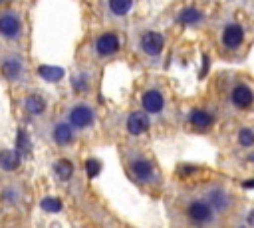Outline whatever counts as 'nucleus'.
<instances>
[{
  "mask_svg": "<svg viewBox=\"0 0 254 228\" xmlns=\"http://www.w3.org/2000/svg\"><path fill=\"white\" fill-rule=\"evenodd\" d=\"M187 216L194 224H210L214 220V210L206 200H192L187 206Z\"/></svg>",
  "mask_w": 254,
  "mask_h": 228,
  "instance_id": "f257e3e1",
  "label": "nucleus"
},
{
  "mask_svg": "<svg viewBox=\"0 0 254 228\" xmlns=\"http://www.w3.org/2000/svg\"><path fill=\"white\" fill-rule=\"evenodd\" d=\"M163 46H165V38H163V34H159V32L149 30V32H143L141 38H139V48H141V52H143L145 56H149V57L159 56V54L163 52Z\"/></svg>",
  "mask_w": 254,
  "mask_h": 228,
  "instance_id": "f03ea898",
  "label": "nucleus"
},
{
  "mask_svg": "<svg viewBox=\"0 0 254 228\" xmlns=\"http://www.w3.org/2000/svg\"><path fill=\"white\" fill-rule=\"evenodd\" d=\"M204 200L210 204L214 212H226L230 208V194L222 186H208L204 190Z\"/></svg>",
  "mask_w": 254,
  "mask_h": 228,
  "instance_id": "7ed1b4c3",
  "label": "nucleus"
},
{
  "mask_svg": "<svg viewBox=\"0 0 254 228\" xmlns=\"http://www.w3.org/2000/svg\"><path fill=\"white\" fill-rule=\"evenodd\" d=\"M220 40H222V46L226 50H238L242 46V42H244V30H242V26L236 24V22H228L222 28Z\"/></svg>",
  "mask_w": 254,
  "mask_h": 228,
  "instance_id": "20e7f679",
  "label": "nucleus"
},
{
  "mask_svg": "<svg viewBox=\"0 0 254 228\" xmlns=\"http://www.w3.org/2000/svg\"><path fill=\"white\" fill-rule=\"evenodd\" d=\"M129 169L139 182H153L155 180V169L145 157H133L129 161Z\"/></svg>",
  "mask_w": 254,
  "mask_h": 228,
  "instance_id": "39448f33",
  "label": "nucleus"
},
{
  "mask_svg": "<svg viewBox=\"0 0 254 228\" xmlns=\"http://www.w3.org/2000/svg\"><path fill=\"white\" fill-rule=\"evenodd\" d=\"M141 107L143 111L151 113V115H157L165 109V97L161 91L157 89H147L143 95H141Z\"/></svg>",
  "mask_w": 254,
  "mask_h": 228,
  "instance_id": "423d86ee",
  "label": "nucleus"
},
{
  "mask_svg": "<svg viewBox=\"0 0 254 228\" xmlns=\"http://www.w3.org/2000/svg\"><path fill=\"white\" fill-rule=\"evenodd\" d=\"M67 117H69L71 127H75V129H85L95 119L91 107H87V105H75V107H71V111H69Z\"/></svg>",
  "mask_w": 254,
  "mask_h": 228,
  "instance_id": "0eeeda50",
  "label": "nucleus"
},
{
  "mask_svg": "<svg viewBox=\"0 0 254 228\" xmlns=\"http://www.w3.org/2000/svg\"><path fill=\"white\" fill-rule=\"evenodd\" d=\"M230 101H232L234 107H238V109H246V107L252 105V101H254V93H252V89H250L248 85H244V83H236V85L232 87V91H230Z\"/></svg>",
  "mask_w": 254,
  "mask_h": 228,
  "instance_id": "6e6552de",
  "label": "nucleus"
},
{
  "mask_svg": "<svg viewBox=\"0 0 254 228\" xmlns=\"http://www.w3.org/2000/svg\"><path fill=\"white\" fill-rule=\"evenodd\" d=\"M117 50H119V38H117V34H103L95 42V52H97L99 57L113 56Z\"/></svg>",
  "mask_w": 254,
  "mask_h": 228,
  "instance_id": "1a4fd4ad",
  "label": "nucleus"
},
{
  "mask_svg": "<svg viewBox=\"0 0 254 228\" xmlns=\"http://www.w3.org/2000/svg\"><path fill=\"white\" fill-rule=\"evenodd\" d=\"M149 127H151V121H149V113L147 111H135V113H131L127 117V131L131 135H141Z\"/></svg>",
  "mask_w": 254,
  "mask_h": 228,
  "instance_id": "9d476101",
  "label": "nucleus"
},
{
  "mask_svg": "<svg viewBox=\"0 0 254 228\" xmlns=\"http://www.w3.org/2000/svg\"><path fill=\"white\" fill-rule=\"evenodd\" d=\"M0 34L4 36V38H8V40H14V38H18V34H20V20H18V16L16 14H2L0 16Z\"/></svg>",
  "mask_w": 254,
  "mask_h": 228,
  "instance_id": "9b49d317",
  "label": "nucleus"
},
{
  "mask_svg": "<svg viewBox=\"0 0 254 228\" xmlns=\"http://www.w3.org/2000/svg\"><path fill=\"white\" fill-rule=\"evenodd\" d=\"M212 121H214L212 113H208V111H204V109H192V111L189 113V123L194 125L196 129H206V127L212 125Z\"/></svg>",
  "mask_w": 254,
  "mask_h": 228,
  "instance_id": "f8f14e48",
  "label": "nucleus"
},
{
  "mask_svg": "<svg viewBox=\"0 0 254 228\" xmlns=\"http://www.w3.org/2000/svg\"><path fill=\"white\" fill-rule=\"evenodd\" d=\"M22 69H24V65H22V61H20L18 57H8V59L2 61V73H4V77L10 79V81L18 79V77L22 75Z\"/></svg>",
  "mask_w": 254,
  "mask_h": 228,
  "instance_id": "ddd939ff",
  "label": "nucleus"
},
{
  "mask_svg": "<svg viewBox=\"0 0 254 228\" xmlns=\"http://www.w3.org/2000/svg\"><path fill=\"white\" fill-rule=\"evenodd\" d=\"M52 137L58 145H69L73 141V129L67 123H58L52 131Z\"/></svg>",
  "mask_w": 254,
  "mask_h": 228,
  "instance_id": "4468645a",
  "label": "nucleus"
},
{
  "mask_svg": "<svg viewBox=\"0 0 254 228\" xmlns=\"http://www.w3.org/2000/svg\"><path fill=\"white\" fill-rule=\"evenodd\" d=\"M200 20H202V12H200L198 8H194V6L185 8V10L177 16V22H179L181 26H194V24H198Z\"/></svg>",
  "mask_w": 254,
  "mask_h": 228,
  "instance_id": "2eb2a0df",
  "label": "nucleus"
},
{
  "mask_svg": "<svg viewBox=\"0 0 254 228\" xmlns=\"http://www.w3.org/2000/svg\"><path fill=\"white\" fill-rule=\"evenodd\" d=\"M20 159H22V155L18 151H4V153H0V167L6 171H14L20 165Z\"/></svg>",
  "mask_w": 254,
  "mask_h": 228,
  "instance_id": "dca6fc26",
  "label": "nucleus"
},
{
  "mask_svg": "<svg viewBox=\"0 0 254 228\" xmlns=\"http://www.w3.org/2000/svg\"><path fill=\"white\" fill-rule=\"evenodd\" d=\"M54 172L60 180H69L71 174H73V165L67 161V159H60L56 165H54Z\"/></svg>",
  "mask_w": 254,
  "mask_h": 228,
  "instance_id": "f3484780",
  "label": "nucleus"
},
{
  "mask_svg": "<svg viewBox=\"0 0 254 228\" xmlns=\"http://www.w3.org/2000/svg\"><path fill=\"white\" fill-rule=\"evenodd\" d=\"M38 73L46 81H60L64 77V69L62 67H56V65H40L38 67Z\"/></svg>",
  "mask_w": 254,
  "mask_h": 228,
  "instance_id": "a211bd4d",
  "label": "nucleus"
},
{
  "mask_svg": "<svg viewBox=\"0 0 254 228\" xmlns=\"http://www.w3.org/2000/svg\"><path fill=\"white\" fill-rule=\"evenodd\" d=\"M24 105H26V111L32 113V115H40V113H44V109H46V101H44L40 95H30V97L24 101Z\"/></svg>",
  "mask_w": 254,
  "mask_h": 228,
  "instance_id": "6ab92c4d",
  "label": "nucleus"
},
{
  "mask_svg": "<svg viewBox=\"0 0 254 228\" xmlns=\"http://www.w3.org/2000/svg\"><path fill=\"white\" fill-rule=\"evenodd\" d=\"M133 6V0H109V10L115 16H125Z\"/></svg>",
  "mask_w": 254,
  "mask_h": 228,
  "instance_id": "aec40b11",
  "label": "nucleus"
},
{
  "mask_svg": "<svg viewBox=\"0 0 254 228\" xmlns=\"http://www.w3.org/2000/svg\"><path fill=\"white\" fill-rule=\"evenodd\" d=\"M42 208H44L46 212H60L62 202H60L58 198H54V196H46V198L42 200Z\"/></svg>",
  "mask_w": 254,
  "mask_h": 228,
  "instance_id": "412c9836",
  "label": "nucleus"
},
{
  "mask_svg": "<svg viewBox=\"0 0 254 228\" xmlns=\"http://www.w3.org/2000/svg\"><path fill=\"white\" fill-rule=\"evenodd\" d=\"M238 143L242 145V147H254V131H250V129H242L240 133H238Z\"/></svg>",
  "mask_w": 254,
  "mask_h": 228,
  "instance_id": "4be33fe9",
  "label": "nucleus"
},
{
  "mask_svg": "<svg viewBox=\"0 0 254 228\" xmlns=\"http://www.w3.org/2000/svg\"><path fill=\"white\" fill-rule=\"evenodd\" d=\"M16 147H18V153L24 155L30 151V141H28V135L26 131H18V141H16Z\"/></svg>",
  "mask_w": 254,
  "mask_h": 228,
  "instance_id": "5701e85b",
  "label": "nucleus"
},
{
  "mask_svg": "<svg viewBox=\"0 0 254 228\" xmlns=\"http://www.w3.org/2000/svg\"><path fill=\"white\" fill-rule=\"evenodd\" d=\"M87 87H89V77H87L85 73L73 77V89H75V91H85Z\"/></svg>",
  "mask_w": 254,
  "mask_h": 228,
  "instance_id": "b1692460",
  "label": "nucleus"
},
{
  "mask_svg": "<svg viewBox=\"0 0 254 228\" xmlns=\"http://www.w3.org/2000/svg\"><path fill=\"white\" fill-rule=\"evenodd\" d=\"M85 171H87V176L93 178V176L99 174V171H101V163L95 161V159H89V161L85 163Z\"/></svg>",
  "mask_w": 254,
  "mask_h": 228,
  "instance_id": "393cba45",
  "label": "nucleus"
},
{
  "mask_svg": "<svg viewBox=\"0 0 254 228\" xmlns=\"http://www.w3.org/2000/svg\"><path fill=\"white\" fill-rule=\"evenodd\" d=\"M248 224H250V226H254V210H250V212H248Z\"/></svg>",
  "mask_w": 254,
  "mask_h": 228,
  "instance_id": "a878e982",
  "label": "nucleus"
},
{
  "mask_svg": "<svg viewBox=\"0 0 254 228\" xmlns=\"http://www.w3.org/2000/svg\"><path fill=\"white\" fill-rule=\"evenodd\" d=\"M242 186H244V188H254V178H252V180H248V182H244Z\"/></svg>",
  "mask_w": 254,
  "mask_h": 228,
  "instance_id": "bb28decb",
  "label": "nucleus"
},
{
  "mask_svg": "<svg viewBox=\"0 0 254 228\" xmlns=\"http://www.w3.org/2000/svg\"><path fill=\"white\" fill-rule=\"evenodd\" d=\"M2 2H4V0H0V4H2Z\"/></svg>",
  "mask_w": 254,
  "mask_h": 228,
  "instance_id": "cd10ccee",
  "label": "nucleus"
}]
</instances>
